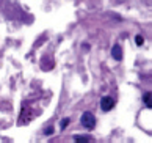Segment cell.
<instances>
[{"label":"cell","mask_w":152,"mask_h":143,"mask_svg":"<svg viewBox=\"0 0 152 143\" xmlns=\"http://www.w3.org/2000/svg\"><path fill=\"white\" fill-rule=\"evenodd\" d=\"M80 123L85 126L88 130H93L96 128V118H94V115L91 112H85V113H83L82 118H80Z\"/></svg>","instance_id":"cell-1"},{"label":"cell","mask_w":152,"mask_h":143,"mask_svg":"<svg viewBox=\"0 0 152 143\" xmlns=\"http://www.w3.org/2000/svg\"><path fill=\"white\" fill-rule=\"evenodd\" d=\"M113 105H115V101H113V98H110V96H104V98L100 99V108H102L104 112H108Z\"/></svg>","instance_id":"cell-2"},{"label":"cell","mask_w":152,"mask_h":143,"mask_svg":"<svg viewBox=\"0 0 152 143\" xmlns=\"http://www.w3.org/2000/svg\"><path fill=\"white\" fill-rule=\"evenodd\" d=\"M111 55H113V58L119 61L122 58V49H121V46H113V49H111Z\"/></svg>","instance_id":"cell-3"},{"label":"cell","mask_w":152,"mask_h":143,"mask_svg":"<svg viewBox=\"0 0 152 143\" xmlns=\"http://www.w3.org/2000/svg\"><path fill=\"white\" fill-rule=\"evenodd\" d=\"M74 140L75 142H91L89 137H83V135H74Z\"/></svg>","instance_id":"cell-4"},{"label":"cell","mask_w":152,"mask_h":143,"mask_svg":"<svg viewBox=\"0 0 152 143\" xmlns=\"http://www.w3.org/2000/svg\"><path fill=\"white\" fill-rule=\"evenodd\" d=\"M143 101L146 102V104H148V107L151 108L152 105H151V93H149V91H148V93H146L144 96H143Z\"/></svg>","instance_id":"cell-5"},{"label":"cell","mask_w":152,"mask_h":143,"mask_svg":"<svg viewBox=\"0 0 152 143\" xmlns=\"http://www.w3.org/2000/svg\"><path fill=\"white\" fill-rule=\"evenodd\" d=\"M69 121H71L69 118H63V119H61V126H60V128H61V129H66L67 124H69Z\"/></svg>","instance_id":"cell-6"},{"label":"cell","mask_w":152,"mask_h":143,"mask_svg":"<svg viewBox=\"0 0 152 143\" xmlns=\"http://www.w3.org/2000/svg\"><path fill=\"white\" fill-rule=\"evenodd\" d=\"M44 134H46V135H52L53 134V128H52V126H47L46 130H44Z\"/></svg>","instance_id":"cell-7"},{"label":"cell","mask_w":152,"mask_h":143,"mask_svg":"<svg viewBox=\"0 0 152 143\" xmlns=\"http://www.w3.org/2000/svg\"><path fill=\"white\" fill-rule=\"evenodd\" d=\"M143 41H144L143 36H137V44H138V46H141V44H143Z\"/></svg>","instance_id":"cell-8"}]
</instances>
